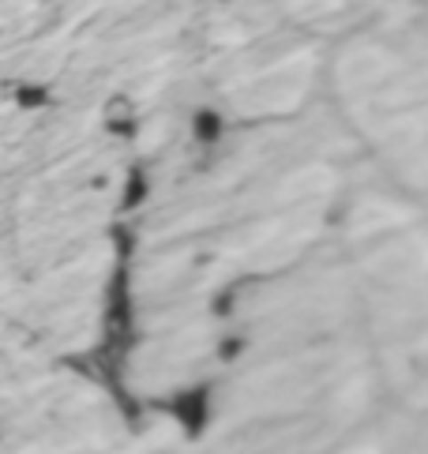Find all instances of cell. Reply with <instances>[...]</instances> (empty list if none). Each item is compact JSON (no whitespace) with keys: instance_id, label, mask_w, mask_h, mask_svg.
<instances>
[{"instance_id":"cell-2","label":"cell","mask_w":428,"mask_h":454,"mask_svg":"<svg viewBox=\"0 0 428 454\" xmlns=\"http://www.w3.org/2000/svg\"><path fill=\"white\" fill-rule=\"evenodd\" d=\"M214 4H237V0H214Z\"/></svg>"},{"instance_id":"cell-1","label":"cell","mask_w":428,"mask_h":454,"mask_svg":"<svg viewBox=\"0 0 428 454\" xmlns=\"http://www.w3.org/2000/svg\"><path fill=\"white\" fill-rule=\"evenodd\" d=\"M229 136V117L218 106H195L188 113V143L200 154H214Z\"/></svg>"}]
</instances>
